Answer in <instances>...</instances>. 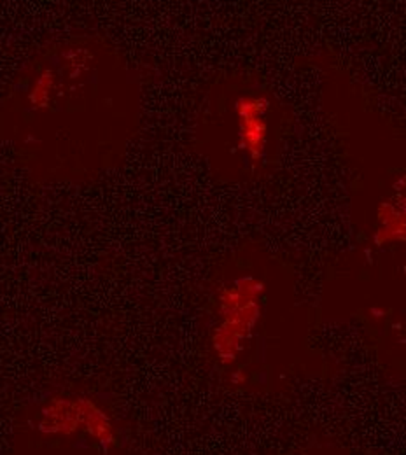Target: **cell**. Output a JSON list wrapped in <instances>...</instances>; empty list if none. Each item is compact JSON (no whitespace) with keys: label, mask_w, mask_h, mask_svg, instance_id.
Masks as SVG:
<instances>
[{"label":"cell","mask_w":406,"mask_h":455,"mask_svg":"<svg viewBox=\"0 0 406 455\" xmlns=\"http://www.w3.org/2000/svg\"><path fill=\"white\" fill-rule=\"evenodd\" d=\"M135 106L116 50L99 37H67L21 65L0 109V133L37 184L83 186L115 171Z\"/></svg>","instance_id":"cell-1"},{"label":"cell","mask_w":406,"mask_h":455,"mask_svg":"<svg viewBox=\"0 0 406 455\" xmlns=\"http://www.w3.org/2000/svg\"><path fill=\"white\" fill-rule=\"evenodd\" d=\"M12 455H130L115 406L79 387H55L30 399L12 427Z\"/></svg>","instance_id":"cell-2"},{"label":"cell","mask_w":406,"mask_h":455,"mask_svg":"<svg viewBox=\"0 0 406 455\" xmlns=\"http://www.w3.org/2000/svg\"><path fill=\"white\" fill-rule=\"evenodd\" d=\"M268 100L261 95L242 93L233 102L236 148L251 165H258L267 153Z\"/></svg>","instance_id":"cell-3"},{"label":"cell","mask_w":406,"mask_h":455,"mask_svg":"<svg viewBox=\"0 0 406 455\" xmlns=\"http://www.w3.org/2000/svg\"><path fill=\"white\" fill-rule=\"evenodd\" d=\"M301 455H347L346 452H342V451H338V449H333V447H324V445H321V447H312V449H308L305 454Z\"/></svg>","instance_id":"cell-4"}]
</instances>
